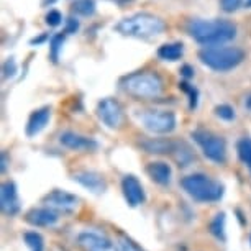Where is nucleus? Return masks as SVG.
<instances>
[{
	"mask_svg": "<svg viewBox=\"0 0 251 251\" xmlns=\"http://www.w3.org/2000/svg\"><path fill=\"white\" fill-rule=\"evenodd\" d=\"M79 28V22L74 20V18H69L68 20V26H66V33H75Z\"/></svg>",
	"mask_w": 251,
	"mask_h": 251,
	"instance_id": "7c9ffc66",
	"label": "nucleus"
},
{
	"mask_svg": "<svg viewBox=\"0 0 251 251\" xmlns=\"http://www.w3.org/2000/svg\"><path fill=\"white\" fill-rule=\"evenodd\" d=\"M122 191H123V197H125L126 203L130 207H138L145 202V191L141 182L136 179L135 176H125L122 181Z\"/></svg>",
	"mask_w": 251,
	"mask_h": 251,
	"instance_id": "9b49d317",
	"label": "nucleus"
},
{
	"mask_svg": "<svg viewBox=\"0 0 251 251\" xmlns=\"http://www.w3.org/2000/svg\"><path fill=\"white\" fill-rule=\"evenodd\" d=\"M120 248H122V251H145V250H141L133 240L128 238V236H125V235L120 238Z\"/></svg>",
	"mask_w": 251,
	"mask_h": 251,
	"instance_id": "bb28decb",
	"label": "nucleus"
},
{
	"mask_svg": "<svg viewBox=\"0 0 251 251\" xmlns=\"http://www.w3.org/2000/svg\"><path fill=\"white\" fill-rule=\"evenodd\" d=\"M143 126L151 133L156 135H168L176 128V115L168 110H153L146 112L141 117Z\"/></svg>",
	"mask_w": 251,
	"mask_h": 251,
	"instance_id": "0eeeda50",
	"label": "nucleus"
},
{
	"mask_svg": "<svg viewBox=\"0 0 251 251\" xmlns=\"http://www.w3.org/2000/svg\"><path fill=\"white\" fill-rule=\"evenodd\" d=\"M23 240H25L30 251H45V240L38 231H26L23 235Z\"/></svg>",
	"mask_w": 251,
	"mask_h": 251,
	"instance_id": "4be33fe9",
	"label": "nucleus"
},
{
	"mask_svg": "<svg viewBox=\"0 0 251 251\" xmlns=\"http://www.w3.org/2000/svg\"><path fill=\"white\" fill-rule=\"evenodd\" d=\"M61 22H63V17H61V13L58 10H50V13L46 15V25L58 26Z\"/></svg>",
	"mask_w": 251,
	"mask_h": 251,
	"instance_id": "cd10ccee",
	"label": "nucleus"
},
{
	"mask_svg": "<svg viewBox=\"0 0 251 251\" xmlns=\"http://www.w3.org/2000/svg\"><path fill=\"white\" fill-rule=\"evenodd\" d=\"M225 224H226V215L225 212H219L214 219H212L210 225H208V230H210V233L215 236L219 241H224L226 240V233H225Z\"/></svg>",
	"mask_w": 251,
	"mask_h": 251,
	"instance_id": "6ab92c4d",
	"label": "nucleus"
},
{
	"mask_svg": "<svg viewBox=\"0 0 251 251\" xmlns=\"http://www.w3.org/2000/svg\"><path fill=\"white\" fill-rule=\"evenodd\" d=\"M192 138L201 146L207 159L214 161L217 164H224L226 161V143L222 136H217L205 130H197L192 133Z\"/></svg>",
	"mask_w": 251,
	"mask_h": 251,
	"instance_id": "423d86ee",
	"label": "nucleus"
},
{
	"mask_svg": "<svg viewBox=\"0 0 251 251\" xmlns=\"http://www.w3.org/2000/svg\"><path fill=\"white\" fill-rule=\"evenodd\" d=\"M236 151H238L241 163H243L245 166H248V169L251 173V138L240 140L238 145H236Z\"/></svg>",
	"mask_w": 251,
	"mask_h": 251,
	"instance_id": "412c9836",
	"label": "nucleus"
},
{
	"mask_svg": "<svg viewBox=\"0 0 251 251\" xmlns=\"http://www.w3.org/2000/svg\"><path fill=\"white\" fill-rule=\"evenodd\" d=\"M59 141L63 146L73 151H94V150H97V146H99L97 141L94 138L74 133V131H64V133L59 136Z\"/></svg>",
	"mask_w": 251,
	"mask_h": 251,
	"instance_id": "ddd939ff",
	"label": "nucleus"
},
{
	"mask_svg": "<svg viewBox=\"0 0 251 251\" xmlns=\"http://www.w3.org/2000/svg\"><path fill=\"white\" fill-rule=\"evenodd\" d=\"M250 240H251V238H250Z\"/></svg>",
	"mask_w": 251,
	"mask_h": 251,
	"instance_id": "e433bc0d",
	"label": "nucleus"
},
{
	"mask_svg": "<svg viewBox=\"0 0 251 251\" xmlns=\"http://www.w3.org/2000/svg\"><path fill=\"white\" fill-rule=\"evenodd\" d=\"M245 7H248V8H251V0H246V2H245Z\"/></svg>",
	"mask_w": 251,
	"mask_h": 251,
	"instance_id": "c9c22d12",
	"label": "nucleus"
},
{
	"mask_svg": "<svg viewBox=\"0 0 251 251\" xmlns=\"http://www.w3.org/2000/svg\"><path fill=\"white\" fill-rule=\"evenodd\" d=\"M199 59L212 71L226 73L241 64V61L245 59V53L243 50L235 46H205L199 51Z\"/></svg>",
	"mask_w": 251,
	"mask_h": 251,
	"instance_id": "7ed1b4c3",
	"label": "nucleus"
},
{
	"mask_svg": "<svg viewBox=\"0 0 251 251\" xmlns=\"http://www.w3.org/2000/svg\"><path fill=\"white\" fill-rule=\"evenodd\" d=\"M192 73H194V71L189 68V66H184V68H182V74L186 75V77H191Z\"/></svg>",
	"mask_w": 251,
	"mask_h": 251,
	"instance_id": "473e14b6",
	"label": "nucleus"
},
{
	"mask_svg": "<svg viewBox=\"0 0 251 251\" xmlns=\"http://www.w3.org/2000/svg\"><path fill=\"white\" fill-rule=\"evenodd\" d=\"M246 108H248V110H251V96L246 99Z\"/></svg>",
	"mask_w": 251,
	"mask_h": 251,
	"instance_id": "72a5a7b5",
	"label": "nucleus"
},
{
	"mask_svg": "<svg viewBox=\"0 0 251 251\" xmlns=\"http://www.w3.org/2000/svg\"><path fill=\"white\" fill-rule=\"evenodd\" d=\"M115 30L123 36L148 40V38L158 36L164 31V22L159 17L143 12L123 18L115 25Z\"/></svg>",
	"mask_w": 251,
	"mask_h": 251,
	"instance_id": "f03ea898",
	"label": "nucleus"
},
{
	"mask_svg": "<svg viewBox=\"0 0 251 251\" xmlns=\"http://www.w3.org/2000/svg\"><path fill=\"white\" fill-rule=\"evenodd\" d=\"M215 115L220 117L222 120L230 122L235 118V110L230 105H219V107H215Z\"/></svg>",
	"mask_w": 251,
	"mask_h": 251,
	"instance_id": "393cba45",
	"label": "nucleus"
},
{
	"mask_svg": "<svg viewBox=\"0 0 251 251\" xmlns=\"http://www.w3.org/2000/svg\"><path fill=\"white\" fill-rule=\"evenodd\" d=\"M0 207L5 215H17L20 212V199H18L17 186L10 181L3 182L0 187Z\"/></svg>",
	"mask_w": 251,
	"mask_h": 251,
	"instance_id": "9d476101",
	"label": "nucleus"
},
{
	"mask_svg": "<svg viewBox=\"0 0 251 251\" xmlns=\"http://www.w3.org/2000/svg\"><path fill=\"white\" fill-rule=\"evenodd\" d=\"M187 33L202 46H220L236 36V26L230 20H191Z\"/></svg>",
	"mask_w": 251,
	"mask_h": 251,
	"instance_id": "f257e3e1",
	"label": "nucleus"
},
{
	"mask_svg": "<svg viewBox=\"0 0 251 251\" xmlns=\"http://www.w3.org/2000/svg\"><path fill=\"white\" fill-rule=\"evenodd\" d=\"M146 173H148V176L153 179L156 184H159V186H168L173 179L171 166L168 163H164V161H153V163H150L146 166Z\"/></svg>",
	"mask_w": 251,
	"mask_h": 251,
	"instance_id": "f3484780",
	"label": "nucleus"
},
{
	"mask_svg": "<svg viewBox=\"0 0 251 251\" xmlns=\"http://www.w3.org/2000/svg\"><path fill=\"white\" fill-rule=\"evenodd\" d=\"M74 181L79 182L80 186L92 194H103L107 191V181L99 173L94 171H82L74 174Z\"/></svg>",
	"mask_w": 251,
	"mask_h": 251,
	"instance_id": "4468645a",
	"label": "nucleus"
},
{
	"mask_svg": "<svg viewBox=\"0 0 251 251\" xmlns=\"http://www.w3.org/2000/svg\"><path fill=\"white\" fill-rule=\"evenodd\" d=\"M243 0H220V7L222 10L226 12V13H233L236 12L238 8L241 7Z\"/></svg>",
	"mask_w": 251,
	"mask_h": 251,
	"instance_id": "a878e982",
	"label": "nucleus"
},
{
	"mask_svg": "<svg viewBox=\"0 0 251 251\" xmlns=\"http://www.w3.org/2000/svg\"><path fill=\"white\" fill-rule=\"evenodd\" d=\"M181 87L184 89V91H187L189 94H191V108L194 110V108L197 107V91L194 87H189V84H181Z\"/></svg>",
	"mask_w": 251,
	"mask_h": 251,
	"instance_id": "c85d7f7f",
	"label": "nucleus"
},
{
	"mask_svg": "<svg viewBox=\"0 0 251 251\" xmlns=\"http://www.w3.org/2000/svg\"><path fill=\"white\" fill-rule=\"evenodd\" d=\"M63 43H64V35H54L51 38V59L53 61H58L59 50Z\"/></svg>",
	"mask_w": 251,
	"mask_h": 251,
	"instance_id": "b1692460",
	"label": "nucleus"
},
{
	"mask_svg": "<svg viewBox=\"0 0 251 251\" xmlns=\"http://www.w3.org/2000/svg\"><path fill=\"white\" fill-rule=\"evenodd\" d=\"M184 53V46L181 43H166L158 50V56L164 61H177Z\"/></svg>",
	"mask_w": 251,
	"mask_h": 251,
	"instance_id": "aec40b11",
	"label": "nucleus"
},
{
	"mask_svg": "<svg viewBox=\"0 0 251 251\" xmlns=\"http://www.w3.org/2000/svg\"><path fill=\"white\" fill-rule=\"evenodd\" d=\"M181 186L196 202H219L225 192V187L220 182L202 173L186 176L181 181Z\"/></svg>",
	"mask_w": 251,
	"mask_h": 251,
	"instance_id": "20e7f679",
	"label": "nucleus"
},
{
	"mask_svg": "<svg viewBox=\"0 0 251 251\" xmlns=\"http://www.w3.org/2000/svg\"><path fill=\"white\" fill-rule=\"evenodd\" d=\"M56 2V0H45V2H43V5L46 7V5H48V3H54Z\"/></svg>",
	"mask_w": 251,
	"mask_h": 251,
	"instance_id": "f704fd0d",
	"label": "nucleus"
},
{
	"mask_svg": "<svg viewBox=\"0 0 251 251\" xmlns=\"http://www.w3.org/2000/svg\"><path fill=\"white\" fill-rule=\"evenodd\" d=\"M73 10L77 13V15L91 17L96 13V2H94V0H75Z\"/></svg>",
	"mask_w": 251,
	"mask_h": 251,
	"instance_id": "5701e85b",
	"label": "nucleus"
},
{
	"mask_svg": "<svg viewBox=\"0 0 251 251\" xmlns=\"http://www.w3.org/2000/svg\"><path fill=\"white\" fill-rule=\"evenodd\" d=\"M43 202L51 208H56V210H63V212H71L77 207L79 199L74 196V194H69L66 191H56L50 192L48 196H45Z\"/></svg>",
	"mask_w": 251,
	"mask_h": 251,
	"instance_id": "f8f14e48",
	"label": "nucleus"
},
{
	"mask_svg": "<svg viewBox=\"0 0 251 251\" xmlns=\"http://www.w3.org/2000/svg\"><path fill=\"white\" fill-rule=\"evenodd\" d=\"M17 73V64H15V61L13 59H8L5 66H3V75L5 77H12L13 74Z\"/></svg>",
	"mask_w": 251,
	"mask_h": 251,
	"instance_id": "c756f323",
	"label": "nucleus"
},
{
	"mask_svg": "<svg viewBox=\"0 0 251 251\" xmlns=\"http://www.w3.org/2000/svg\"><path fill=\"white\" fill-rule=\"evenodd\" d=\"M141 148H143L146 153L151 154H168V153H174L177 143L173 140H166V138H148L145 141H141Z\"/></svg>",
	"mask_w": 251,
	"mask_h": 251,
	"instance_id": "a211bd4d",
	"label": "nucleus"
},
{
	"mask_svg": "<svg viewBox=\"0 0 251 251\" xmlns=\"http://www.w3.org/2000/svg\"><path fill=\"white\" fill-rule=\"evenodd\" d=\"M7 171V153H2V173Z\"/></svg>",
	"mask_w": 251,
	"mask_h": 251,
	"instance_id": "2f4dec72",
	"label": "nucleus"
},
{
	"mask_svg": "<svg viewBox=\"0 0 251 251\" xmlns=\"http://www.w3.org/2000/svg\"><path fill=\"white\" fill-rule=\"evenodd\" d=\"M97 117L100 118V122L105 126H108V128H112V130L120 128V125L123 122L122 105L115 99H103L97 105Z\"/></svg>",
	"mask_w": 251,
	"mask_h": 251,
	"instance_id": "6e6552de",
	"label": "nucleus"
},
{
	"mask_svg": "<svg viewBox=\"0 0 251 251\" xmlns=\"http://www.w3.org/2000/svg\"><path fill=\"white\" fill-rule=\"evenodd\" d=\"M25 219L33 226H54L59 222V215L53 208H31Z\"/></svg>",
	"mask_w": 251,
	"mask_h": 251,
	"instance_id": "dca6fc26",
	"label": "nucleus"
},
{
	"mask_svg": "<svg viewBox=\"0 0 251 251\" xmlns=\"http://www.w3.org/2000/svg\"><path fill=\"white\" fill-rule=\"evenodd\" d=\"M122 87L136 99H154L163 92V79L156 73H135L122 80Z\"/></svg>",
	"mask_w": 251,
	"mask_h": 251,
	"instance_id": "39448f33",
	"label": "nucleus"
},
{
	"mask_svg": "<svg viewBox=\"0 0 251 251\" xmlns=\"http://www.w3.org/2000/svg\"><path fill=\"white\" fill-rule=\"evenodd\" d=\"M77 243L84 251H117L115 245L99 231H82L77 236Z\"/></svg>",
	"mask_w": 251,
	"mask_h": 251,
	"instance_id": "1a4fd4ad",
	"label": "nucleus"
},
{
	"mask_svg": "<svg viewBox=\"0 0 251 251\" xmlns=\"http://www.w3.org/2000/svg\"><path fill=\"white\" fill-rule=\"evenodd\" d=\"M51 118V108L50 107H43V108H38V110H35L30 115V118H28V123H26V130L25 133L26 136H30V138H33V136H36L38 133H41L46 125H48Z\"/></svg>",
	"mask_w": 251,
	"mask_h": 251,
	"instance_id": "2eb2a0df",
	"label": "nucleus"
}]
</instances>
